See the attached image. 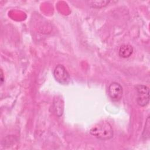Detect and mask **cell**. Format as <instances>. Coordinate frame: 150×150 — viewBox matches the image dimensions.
<instances>
[{
    "label": "cell",
    "instance_id": "5b68a950",
    "mask_svg": "<svg viewBox=\"0 0 150 150\" xmlns=\"http://www.w3.org/2000/svg\"><path fill=\"white\" fill-rule=\"evenodd\" d=\"M118 53L121 57H129L133 53V47L129 45H123L120 47Z\"/></svg>",
    "mask_w": 150,
    "mask_h": 150
},
{
    "label": "cell",
    "instance_id": "8992f818",
    "mask_svg": "<svg viewBox=\"0 0 150 150\" xmlns=\"http://www.w3.org/2000/svg\"><path fill=\"white\" fill-rule=\"evenodd\" d=\"M53 108L56 115L59 117L62 115L63 112V103L62 100L54 98L53 103Z\"/></svg>",
    "mask_w": 150,
    "mask_h": 150
},
{
    "label": "cell",
    "instance_id": "277c9868",
    "mask_svg": "<svg viewBox=\"0 0 150 150\" xmlns=\"http://www.w3.org/2000/svg\"><path fill=\"white\" fill-rule=\"evenodd\" d=\"M108 95L113 101H120L122 97V87L117 82H112L108 87Z\"/></svg>",
    "mask_w": 150,
    "mask_h": 150
},
{
    "label": "cell",
    "instance_id": "52a82bcc",
    "mask_svg": "<svg viewBox=\"0 0 150 150\" xmlns=\"http://www.w3.org/2000/svg\"><path fill=\"white\" fill-rule=\"evenodd\" d=\"M87 4L91 7L94 8H100L107 6L110 2V1H87Z\"/></svg>",
    "mask_w": 150,
    "mask_h": 150
},
{
    "label": "cell",
    "instance_id": "6da1fadb",
    "mask_svg": "<svg viewBox=\"0 0 150 150\" xmlns=\"http://www.w3.org/2000/svg\"><path fill=\"white\" fill-rule=\"evenodd\" d=\"M90 132L101 140H108L113 137V129L110 124L105 121L95 124L90 129Z\"/></svg>",
    "mask_w": 150,
    "mask_h": 150
},
{
    "label": "cell",
    "instance_id": "7a4b0ae2",
    "mask_svg": "<svg viewBox=\"0 0 150 150\" xmlns=\"http://www.w3.org/2000/svg\"><path fill=\"white\" fill-rule=\"evenodd\" d=\"M136 89L137 91V104L141 107L146 105L149 101V88L145 85L139 84L136 86Z\"/></svg>",
    "mask_w": 150,
    "mask_h": 150
},
{
    "label": "cell",
    "instance_id": "3957f363",
    "mask_svg": "<svg viewBox=\"0 0 150 150\" xmlns=\"http://www.w3.org/2000/svg\"><path fill=\"white\" fill-rule=\"evenodd\" d=\"M53 75L55 80L61 84H67L70 82V75L62 64H58L56 66Z\"/></svg>",
    "mask_w": 150,
    "mask_h": 150
},
{
    "label": "cell",
    "instance_id": "ba28073f",
    "mask_svg": "<svg viewBox=\"0 0 150 150\" xmlns=\"http://www.w3.org/2000/svg\"><path fill=\"white\" fill-rule=\"evenodd\" d=\"M149 116H148L146 119L145 127L142 133V137L144 139H147L149 138Z\"/></svg>",
    "mask_w": 150,
    "mask_h": 150
},
{
    "label": "cell",
    "instance_id": "9c48e42d",
    "mask_svg": "<svg viewBox=\"0 0 150 150\" xmlns=\"http://www.w3.org/2000/svg\"><path fill=\"white\" fill-rule=\"evenodd\" d=\"M1 82H2L3 81V73H2V70H1Z\"/></svg>",
    "mask_w": 150,
    "mask_h": 150
}]
</instances>
